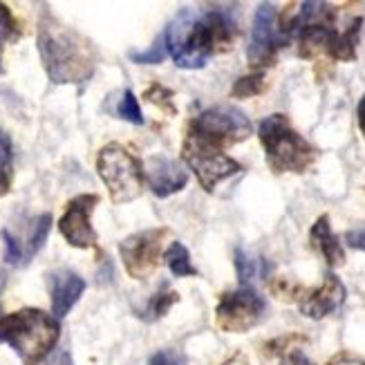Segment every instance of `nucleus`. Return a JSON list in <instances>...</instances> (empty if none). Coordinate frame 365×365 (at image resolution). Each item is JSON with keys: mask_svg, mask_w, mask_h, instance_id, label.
Returning <instances> with one entry per match:
<instances>
[{"mask_svg": "<svg viewBox=\"0 0 365 365\" xmlns=\"http://www.w3.org/2000/svg\"><path fill=\"white\" fill-rule=\"evenodd\" d=\"M166 47L182 70H200L235 38V21L222 9H182L166 31Z\"/></svg>", "mask_w": 365, "mask_h": 365, "instance_id": "nucleus-1", "label": "nucleus"}, {"mask_svg": "<svg viewBox=\"0 0 365 365\" xmlns=\"http://www.w3.org/2000/svg\"><path fill=\"white\" fill-rule=\"evenodd\" d=\"M38 54L52 83H86L97 68L92 43L66 23L43 14L38 23Z\"/></svg>", "mask_w": 365, "mask_h": 365, "instance_id": "nucleus-2", "label": "nucleus"}, {"mask_svg": "<svg viewBox=\"0 0 365 365\" xmlns=\"http://www.w3.org/2000/svg\"><path fill=\"white\" fill-rule=\"evenodd\" d=\"M61 336L58 319L43 309H19L0 316V341L11 345L25 365H38L50 356Z\"/></svg>", "mask_w": 365, "mask_h": 365, "instance_id": "nucleus-3", "label": "nucleus"}, {"mask_svg": "<svg viewBox=\"0 0 365 365\" xmlns=\"http://www.w3.org/2000/svg\"><path fill=\"white\" fill-rule=\"evenodd\" d=\"M258 137L269 168L278 175L280 173H305L319 160V150L294 128L284 115H272L262 119Z\"/></svg>", "mask_w": 365, "mask_h": 365, "instance_id": "nucleus-4", "label": "nucleus"}, {"mask_svg": "<svg viewBox=\"0 0 365 365\" xmlns=\"http://www.w3.org/2000/svg\"><path fill=\"white\" fill-rule=\"evenodd\" d=\"M97 170L115 204H128L141 195L144 170H141L137 157H133L123 146H103L97 157Z\"/></svg>", "mask_w": 365, "mask_h": 365, "instance_id": "nucleus-5", "label": "nucleus"}, {"mask_svg": "<svg viewBox=\"0 0 365 365\" xmlns=\"http://www.w3.org/2000/svg\"><path fill=\"white\" fill-rule=\"evenodd\" d=\"M182 157L188 164V168L195 173L197 182L202 184L204 190H211L235 173H240L242 166L237 164L233 157L225 153V148H220L211 141H206L204 137L195 135L193 130H188L182 144Z\"/></svg>", "mask_w": 365, "mask_h": 365, "instance_id": "nucleus-6", "label": "nucleus"}, {"mask_svg": "<svg viewBox=\"0 0 365 365\" xmlns=\"http://www.w3.org/2000/svg\"><path fill=\"white\" fill-rule=\"evenodd\" d=\"M188 130H193L195 135L204 137L206 141H211V144L220 148H227V146L240 144V141L249 139L253 125L240 108L215 106V108L204 110L202 115H197L190 121Z\"/></svg>", "mask_w": 365, "mask_h": 365, "instance_id": "nucleus-7", "label": "nucleus"}, {"mask_svg": "<svg viewBox=\"0 0 365 365\" xmlns=\"http://www.w3.org/2000/svg\"><path fill=\"white\" fill-rule=\"evenodd\" d=\"M264 298L251 287H240L235 292L222 294L215 307V323L229 334H245L264 319Z\"/></svg>", "mask_w": 365, "mask_h": 365, "instance_id": "nucleus-8", "label": "nucleus"}, {"mask_svg": "<svg viewBox=\"0 0 365 365\" xmlns=\"http://www.w3.org/2000/svg\"><path fill=\"white\" fill-rule=\"evenodd\" d=\"M168 235V229H146L128 235L119 242V256L123 262V269L130 278L144 280L148 278L157 264H160L162 247Z\"/></svg>", "mask_w": 365, "mask_h": 365, "instance_id": "nucleus-9", "label": "nucleus"}, {"mask_svg": "<svg viewBox=\"0 0 365 365\" xmlns=\"http://www.w3.org/2000/svg\"><path fill=\"white\" fill-rule=\"evenodd\" d=\"M287 43L278 29V11L272 3H262L253 16L251 27V43L247 50V58L253 68H269L274 66L276 54L280 47Z\"/></svg>", "mask_w": 365, "mask_h": 365, "instance_id": "nucleus-10", "label": "nucleus"}, {"mask_svg": "<svg viewBox=\"0 0 365 365\" xmlns=\"http://www.w3.org/2000/svg\"><path fill=\"white\" fill-rule=\"evenodd\" d=\"M99 204V195L83 193L68 202L66 213L58 220V231L66 242L76 249H90L97 245V231L92 229V211Z\"/></svg>", "mask_w": 365, "mask_h": 365, "instance_id": "nucleus-11", "label": "nucleus"}, {"mask_svg": "<svg viewBox=\"0 0 365 365\" xmlns=\"http://www.w3.org/2000/svg\"><path fill=\"white\" fill-rule=\"evenodd\" d=\"M50 229H52V215L50 213H41V215L29 220L25 240H19V237H16L9 229H5L3 231L5 260L14 267L29 262L43 249L47 235H50Z\"/></svg>", "mask_w": 365, "mask_h": 365, "instance_id": "nucleus-12", "label": "nucleus"}, {"mask_svg": "<svg viewBox=\"0 0 365 365\" xmlns=\"http://www.w3.org/2000/svg\"><path fill=\"white\" fill-rule=\"evenodd\" d=\"M345 300V284L341 282L339 276L327 274L323 284L319 289L305 292L300 296V312H303L307 319H325L331 312H336Z\"/></svg>", "mask_w": 365, "mask_h": 365, "instance_id": "nucleus-13", "label": "nucleus"}, {"mask_svg": "<svg viewBox=\"0 0 365 365\" xmlns=\"http://www.w3.org/2000/svg\"><path fill=\"white\" fill-rule=\"evenodd\" d=\"M146 180L150 190L157 197H168L180 193L188 182V173L178 160H170L164 155H155L146 164Z\"/></svg>", "mask_w": 365, "mask_h": 365, "instance_id": "nucleus-14", "label": "nucleus"}, {"mask_svg": "<svg viewBox=\"0 0 365 365\" xmlns=\"http://www.w3.org/2000/svg\"><path fill=\"white\" fill-rule=\"evenodd\" d=\"M86 289V282L81 276H76L74 272L61 269L50 276V294H52V314L54 319H63L68 316L70 309L76 305V300L81 298Z\"/></svg>", "mask_w": 365, "mask_h": 365, "instance_id": "nucleus-15", "label": "nucleus"}, {"mask_svg": "<svg viewBox=\"0 0 365 365\" xmlns=\"http://www.w3.org/2000/svg\"><path fill=\"white\" fill-rule=\"evenodd\" d=\"M309 242L325 258V262L329 267H341L345 262V251L341 247L339 237L331 233L329 217L327 215H321L319 220L314 222V227L309 231Z\"/></svg>", "mask_w": 365, "mask_h": 365, "instance_id": "nucleus-16", "label": "nucleus"}, {"mask_svg": "<svg viewBox=\"0 0 365 365\" xmlns=\"http://www.w3.org/2000/svg\"><path fill=\"white\" fill-rule=\"evenodd\" d=\"M361 23H363V19H354L343 31H339L336 41L329 50L331 58H336V61H354L356 58V43H359Z\"/></svg>", "mask_w": 365, "mask_h": 365, "instance_id": "nucleus-17", "label": "nucleus"}, {"mask_svg": "<svg viewBox=\"0 0 365 365\" xmlns=\"http://www.w3.org/2000/svg\"><path fill=\"white\" fill-rule=\"evenodd\" d=\"M166 264L173 272V276H197V269L190 262V253L182 242H173L170 249L166 251Z\"/></svg>", "mask_w": 365, "mask_h": 365, "instance_id": "nucleus-18", "label": "nucleus"}, {"mask_svg": "<svg viewBox=\"0 0 365 365\" xmlns=\"http://www.w3.org/2000/svg\"><path fill=\"white\" fill-rule=\"evenodd\" d=\"M178 300H180L178 292H170L166 284H162V289L148 300V305L144 307V312H141V319H144V321H157V319H162V316L173 305H175Z\"/></svg>", "mask_w": 365, "mask_h": 365, "instance_id": "nucleus-19", "label": "nucleus"}, {"mask_svg": "<svg viewBox=\"0 0 365 365\" xmlns=\"http://www.w3.org/2000/svg\"><path fill=\"white\" fill-rule=\"evenodd\" d=\"M14 178V150H11V139L7 133L0 130V197H3Z\"/></svg>", "mask_w": 365, "mask_h": 365, "instance_id": "nucleus-20", "label": "nucleus"}, {"mask_svg": "<svg viewBox=\"0 0 365 365\" xmlns=\"http://www.w3.org/2000/svg\"><path fill=\"white\" fill-rule=\"evenodd\" d=\"M267 90V81H264V72H253L247 74L242 78H237L235 86L231 88V97L235 99H249V97H258Z\"/></svg>", "mask_w": 365, "mask_h": 365, "instance_id": "nucleus-21", "label": "nucleus"}, {"mask_svg": "<svg viewBox=\"0 0 365 365\" xmlns=\"http://www.w3.org/2000/svg\"><path fill=\"white\" fill-rule=\"evenodd\" d=\"M235 269H237L240 284L242 287H249V282L258 274H262V260H256L245 249H235Z\"/></svg>", "mask_w": 365, "mask_h": 365, "instance_id": "nucleus-22", "label": "nucleus"}, {"mask_svg": "<svg viewBox=\"0 0 365 365\" xmlns=\"http://www.w3.org/2000/svg\"><path fill=\"white\" fill-rule=\"evenodd\" d=\"M168 54V47H166V36L162 34L157 38L146 52H130V58L135 63H141V66H157V63H162Z\"/></svg>", "mask_w": 365, "mask_h": 365, "instance_id": "nucleus-23", "label": "nucleus"}, {"mask_svg": "<svg viewBox=\"0 0 365 365\" xmlns=\"http://www.w3.org/2000/svg\"><path fill=\"white\" fill-rule=\"evenodd\" d=\"M117 115L125 121H130V123H137L141 125L144 123V115H141V108L137 103V97L130 92V90H125L121 94V99H119V106H117Z\"/></svg>", "mask_w": 365, "mask_h": 365, "instance_id": "nucleus-24", "label": "nucleus"}, {"mask_svg": "<svg viewBox=\"0 0 365 365\" xmlns=\"http://www.w3.org/2000/svg\"><path fill=\"white\" fill-rule=\"evenodd\" d=\"M144 99H148V101H150V103H155V106H160L166 115H175V113H178L175 103H173V92H170V90H166V88H164V86H160V83L150 86V88L144 92Z\"/></svg>", "mask_w": 365, "mask_h": 365, "instance_id": "nucleus-25", "label": "nucleus"}, {"mask_svg": "<svg viewBox=\"0 0 365 365\" xmlns=\"http://www.w3.org/2000/svg\"><path fill=\"white\" fill-rule=\"evenodd\" d=\"M148 365H188V359L182 350H173V347H168V350L155 352L150 356Z\"/></svg>", "mask_w": 365, "mask_h": 365, "instance_id": "nucleus-26", "label": "nucleus"}, {"mask_svg": "<svg viewBox=\"0 0 365 365\" xmlns=\"http://www.w3.org/2000/svg\"><path fill=\"white\" fill-rule=\"evenodd\" d=\"M16 36H19V25H16L9 7L0 3V38L7 41V38H16Z\"/></svg>", "mask_w": 365, "mask_h": 365, "instance_id": "nucleus-27", "label": "nucleus"}, {"mask_svg": "<svg viewBox=\"0 0 365 365\" xmlns=\"http://www.w3.org/2000/svg\"><path fill=\"white\" fill-rule=\"evenodd\" d=\"M280 356V365H314L307 354L300 350V347L296 345H287V347H282V350L278 352Z\"/></svg>", "mask_w": 365, "mask_h": 365, "instance_id": "nucleus-28", "label": "nucleus"}, {"mask_svg": "<svg viewBox=\"0 0 365 365\" xmlns=\"http://www.w3.org/2000/svg\"><path fill=\"white\" fill-rule=\"evenodd\" d=\"M345 245L350 249H356V251H365V225L347 231L345 233Z\"/></svg>", "mask_w": 365, "mask_h": 365, "instance_id": "nucleus-29", "label": "nucleus"}, {"mask_svg": "<svg viewBox=\"0 0 365 365\" xmlns=\"http://www.w3.org/2000/svg\"><path fill=\"white\" fill-rule=\"evenodd\" d=\"M329 365H365V361H361L356 356H350V354H339L336 359H331Z\"/></svg>", "mask_w": 365, "mask_h": 365, "instance_id": "nucleus-30", "label": "nucleus"}, {"mask_svg": "<svg viewBox=\"0 0 365 365\" xmlns=\"http://www.w3.org/2000/svg\"><path fill=\"white\" fill-rule=\"evenodd\" d=\"M356 119H359V128L365 137V97H361V101L356 106Z\"/></svg>", "mask_w": 365, "mask_h": 365, "instance_id": "nucleus-31", "label": "nucleus"}, {"mask_svg": "<svg viewBox=\"0 0 365 365\" xmlns=\"http://www.w3.org/2000/svg\"><path fill=\"white\" fill-rule=\"evenodd\" d=\"M222 365H249V359L242 352H235L229 361H225Z\"/></svg>", "mask_w": 365, "mask_h": 365, "instance_id": "nucleus-32", "label": "nucleus"}, {"mask_svg": "<svg viewBox=\"0 0 365 365\" xmlns=\"http://www.w3.org/2000/svg\"><path fill=\"white\" fill-rule=\"evenodd\" d=\"M50 365H72V361H70V354H66V352H58V354H54V356L50 359Z\"/></svg>", "mask_w": 365, "mask_h": 365, "instance_id": "nucleus-33", "label": "nucleus"}, {"mask_svg": "<svg viewBox=\"0 0 365 365\" xmlns=\"http://www.w3.org/2000/svg\"><path fill=\"white\" fill-rule=\"evenodd\" d=\"M0 72H3V38H0Z\"/></svg>", "mask_w": 365, "mask_h": 365, "instance_id": "nucleus-34", "label": "nucleus"}]
</instances>
